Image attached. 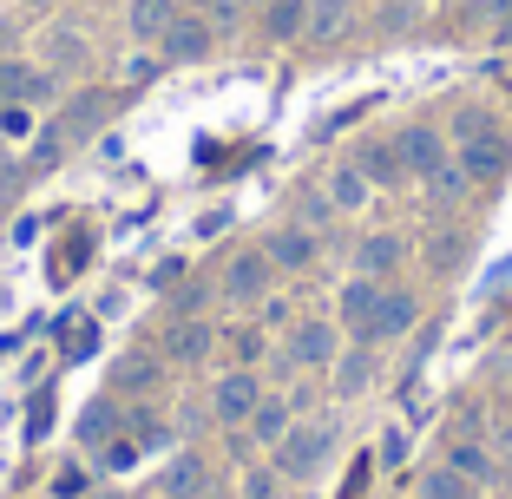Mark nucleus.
Returning a JSON list of instances; mask_svg holds the SVG:
<instances>
[{
    "label": "nucleus",
    "instance_id": "obj_1",
    "mask_svg": "<svg viewBox=\"0 0 512 499\" xmlns=\"http://www.w3.org/2000/svg\"><path fill=\"white\" fill-rule=\"evenodd\" d=\"M453 165L467 171L473 184H499L512 171V138L493 119H460L453 125Z\"/></svg>",
    "mask_w": 512,
    "mask_h": 499
},
{
    "label": "nucleus",
    "instance_id": "obj_2",
    "mask_svg": "<svg viewBox=\"0 0 512 499\" xmlns=\"http://www.w3.org/2000/svg\"><path fill=\"white\" fill-rule=\"evenodd\" d=\"M322 460H329V427L289 421V434L276 440V473H283V480H309Z\"/></svg>",
    "mask_w": 512,
    "mask_h": 499
},
{
    "label": "nucleus",
    "instance_id": "obj_3",
    "mask_svg": "<svg viewBox=\"0 0 512 499\" xmlns=\"http://www.w3.org/2000/svg\"><path fill=\"white\" fill-rule=\"evenodd\" d=\"M217 289H224V303H237V309L263 303V296H270V257H263V250H237V257L224 263V276H217Z\"/></svg>",
    "mask_w": 512,
    "mask_h": 499
},
{
    "label": "nucleus",
    "instance_id": "obj_4",
    "mask_svg": "<svg viewBox=\"0 0 512 499\" xmlns=\"http://www.w3.org/2000/svg\"><path fill=\"white\" fill-rule=\"evenodd\" d=\"M256 401H263V381H256V368H230L224 381L211 388V414L224 427H243L256 414Z\"/></svg>",
    "mask_w": 512,
    "mask_h": 499
},
{
    "label": "nucleus",
    "instance_id": "obj_5",
    "mask_svg": "<svg viewBox=\"0 0 512 499\" xmlns=\"http://www.w3.org/2000/svg\"><path fill=\"white\" fill-rule=\"evenodd\" d=\"M394 152H401V165H407V178L414 184H427L440 165H447V138L434 132V125H407L401 138H394Z\"/></svg>",
    "mask_w": 512,
    "mask_h": 499
},
{
    "label": "nucleus",
    "instance_id": "obj_6",
    "mask_svg": "<svg viewBox=\"0 0 512 499\" xmlns=\"http://www.w3.org/2000/svg\"><path fill=\"white\" fill-rule=\"evenodd\" d=\"M40 99H53V73L46 66L0 60V106H40Z\"/></svg>",
    "mask_w": 512,
    "mask_h": 499
},
{
    "label": "nucleus",
    "instance_id": "obj_7",
    "mask_svg": "<svg viewBox=\"0 0 512 499\" xmlns=\"http://www.w3.org/2000/svg\"><path fill=\"white\" fill-rule=\"evenodd\" d=\"M414 316H421L414 289H381V309H375V322H368V342H394V335H407V329H414Z\"/></svg>",
    "mask_w": 512,
    "mask_h": 499
},
{
    "label": "nucleus",
    "instance_id": "obj_8",
    "mask_svg": "<svg viewBox=\"0 0 512 499\" xmlns=\"http://www.w3.org/2000/svg\"><path fill=\"white\" fill-rule=\"evenodd\" d=\"M401 257H407V237H401V230H375V237L355 243V276H388Z\"/></svg>",
    "mask_w": 512,
    "mask_h": 499
},
{
    "label": "nucleus",
    "instance_id": "obj_9",
    "mask_svg": "<svg viewBox=\"0 0 512 499\" xmlns=\"http://www.w3.org/2000/svg\"><path fill=\"white\" fill-rule=\"evenodd\" d=\"M263 257H270V270H309V263H316V237L296 230V224H283V230H270Z\"/></svg>",
    "mask_w": 512,
    "mask_h": 499
},
{
    "label": "nucleus",
    "instance_id": "obj_10",
    "mask_svg": "<svg viewBox=\"0 0 512 499\" xmlns=\"http://www.w3.org/2000/svg\"><path fill=\"white\" fill-rule=\"evenodd\" d=\"M355 171H362L368 184H381V191H394V184H407V165H401V152H394L388 138H368L362 152H355Z\"/></svg>",
    "mask_w": 512,
    "mask_h": 499
},
{
    "label": "nucleus",
    "instance_id": "obj_11",
    "mask_svg": "<svg viewBox=\"0 0 512 499\" xmlns=\"http://www.w3.org/2000/svg\"><path fill=\"white\" fill-rule=\"evenodd\" d=\"M158 53H165V60H204V53H211V27H204V14H178L171 33L158 40Z\"/></svg>",
    "mask_w": 512,
    "mask_h": 499
},
{
    "label": "nucleus",
    "instance_id": "obj_12",
    "mask_svg": "<svg viewBox=\"0 0 512 499\" xmlns=\"http://www.w3.org/2000/svg\"><path fill=\"white\" fill-rule=\"evenodd\" d=\"M335 362V329L329 322H302L289 335V368H329Z\"/></svg>",
    "mask_w": 512,
    "mask_h": 499
},
{
    "label": "nucleus",
    "instance_id": "obj_13",
    "mask_svg": "<svg viewBox=\"0 0 512 499\" xmlns=\"http://www.w3.org/2000/svg\"><path fill=\"white\" fill-rule=\"evenodd\" d=\"M375 309H381V283H375V276H355V283L342 289V322H348V335H355V342H368Z\"/></svg>",
    "mask_w": 512,
    "mask_h": 499
},
{
    "label": "nucleus",
    "instance_id": "obj_14",
    "mask_svg": "<svg viewBox=\"0 0 512 499\" xmlns=\"http://www.w3.org/2000/svg\"><path fill=\"white\" fill-rule=\"evenodd\" d=\"M211 322H197V316H178L171 322V335H165V362H204L211 355Z\"/></svg>",
    "mask_w": 512,
    "mask_h": 499
},
{
    "label": "nucleus",
    "instance_id": "obj_15",
    "mask_svg": "<svg viewBox=\"0 0 512 499\" xmlns=\"http://www.w3.org/2000/svg\"><path fill=\"white\" fill-rule=\"evenodd\" d=\"M165 493L171 499H204V493H211V467H204L197 454H178L165 467Z\"/></svg>",
    "mask_w": 512,
    "mask_h": 499
},
{
    "label": "nucleus",
    "instance_id": "obj_16",
    "mask_svg": "<svg viewBox=\"0 0 512 499\" xmlns=\"http://www.w3.org/2000/svg\"><path fill=\"white\" fill-rule=\"evenodd\" d=\"M106 119V99H99V92H79V99H66V112L53 125H60L66 132V145H79V138H92V125Z\"/></svg>",
    "mask_w": 512,
    "mask_h": 499
},
{
    "label": "nucleus",
    "instance_id": "obj_17",
    "mask_svg": "<svg viewBox=\"0 0 512 499\" xmlns=\"http://www.w3.org/2000/svg\"><path fill=\"white\" fill-rule=\"evenodd\" d=\"M355 27V0H309V40H342Z\"/></svg>",
    "mask_w": 512,
    "mask_h": 499
},
{
    "label": "nucleus",
    "instance_id": "obj_18",
    "mask_svg": "<svg viewBox=\"0 0 512 499\" xmlns=\"http://www.w3.org/2000/svg\"><path fill=\"white\" fill-rule=\"evenodd\" d=\"M171 20H178V0H132V40H165Z\"/></svg>",
    "mask_w": 512,
    "mask_h": 499
},
{
    "label": "nucleus",
    "instance_id": "obj_19",
    "mask_svg": "<svg viewBox=\"0 0 512 499\" xmlns=\"http://www.w3.org/2000/svg\"><path fill=\"white\" fill-rule=\"evenodd\" d=\"M263 33H270V40L309 33V0H263Z\"/></svg>",
    "mask_w": 512,
    "mask_h": 499
},
{
    "label": "nucleus",
    "instance_id": "obj_20",
    "mask_svg": "<svg viewBox=\"0 0 512 499\" xmlns=\"http://www.w3.org/2000/svg\"><path fill=\"white\" fill-rule=\"evenodd\" d=\"M79 66H86V40L73 27H53L46 33V73L60 79V73H79Z\"/></svg>",
    "mask_w": 512,
    "mask_h": 499
},
{
    "label": "nucleus",
    "instance_id": "obj_21",
    "mask_svg": "<svg viewBox=\"0 0 512 499\" xmlns=\"http://www.w3.org/2000/svg\"><path fill=\"white\" fill-rule=\"evenodd\" d=\"M250 434H256V447H276V440L289 434V401L263 394V401H256V414H250Z\"/></svg>",
    "mask_w": 512,
    "mask_h": 499
},
{
    "label": "nucleus",
    "instance_id": "obj_22",
    "mask_svg": "<svg viewBox=\"0 0 512 499\" xmlns=\"http://www.w3.org/2000/svg\"><path fill=\"white\" fill-rule=\"evenodd\" d=\"M447 467H453V473H467L473 486H480V480H493V454H486L480 440H467V434L453 440V454H447Z\"/></svg>",
    "mask_w": 512,
    "mask_h": 499
},
{
    "label": "nucleus",
    "instance_id": "obj_23",
    "mask_svg": "<svg viewBox=\"0 0 512 499\" xmlns=\"http://www.w3.org/2000/svg\"><path fill=\"white\" fill-rule=\"evenodd\" d=\"M362 197H368V178L355 165H342L329 178V204H335V211H362Z\"/></svg>",
    "mask_w": 512,
    "mask_h": 499
},
{
    "label": "nucleus",
    "instance_id": "obj_24",
    "mask_svg": "<svg viewBox=\"0 0 512 499\" xmlns=\"http://www.w3.org/2000/svg\"><path fill=\"white\" fill-rule=\"evenodd\" d=\"M421 499H473V480L453 467H434V473H421Z\"/></svg>",
    "mask_w": 512,
    "mask_h": 499
},
{
    "label": "nucleus",
    "instance_id": "obj_25",
    "mask_svg": "<svg viewBox=\"0 0 512 499\" xmlns=\"http://www.w3.org/2000/svg\"><path fill=\"white\" fill-rule=\"evenodd\" d=\"M362 388H368V348L335 355V394H362Z\"/></svg>",
    "mask_w": 512,
    "mask_h": 499
},
{
    "label": "nucleus",
    "instance_id": "obj_26",
    "mask_svg": "<svg viewBox=\"0 0 512 499\" xmlns=\"http://www.w3.org/2000/svg\"><path fill=\"white\" fill-rule=\"evenodd\" d=\"M151 381H158V362H151V355H125V362L112 368V388H119V394L151 388Z\"/></svg>",
    "mask_w": 512,
    "mask_h": 499
},
{
    "label": "nucleus",
    "instance_id": "obj_27",
    "mask_svg": "<svg viewBox=\"0 0 512 499\" xmlns=\"http://www.w3.org/2000/svg\"><path fill=\"white\" fill-rule=\"evenodd\" d=\"M79 434H86L92 447H99V440H112V434H119V401H92L86 421H79Z\"/></svg>",
    "mask_w": 512,
    "mask_h": 499
},
{
    "label": "nucleus",
    "instance_id": "obj_28",
    "mask_svg": "<svg viewBox=\"0 0 512 499\" xmlns=\"http://www.w3.org/2000/svg\"><path fill=\"white\" fill-rule=\"evenodd\" d=\"M467 184H473V178H467V171H460V165H440L434 178H427V191H434V197H460V191H467Z\"/></svg>",
    "mask_w": 512,
    "mask_h": 499
},
{
    "label": "nucleus",
    "instance_id": "obj_29",
    "mask_svg": "<svg viewBox=\"0 0 512 499\" xmlns=\"http://www.w3.org/2000/svg\"><path fill=\"white\" fill-rule=\"evenodd\" d=\"M0 138H33V106H0Z\"/></svg>",
    "mask_w": 512,
    "mask_h": 499
},
{
    "label": "nucleus",
    "instance_id": "obj_30",
    "mask_svg": "<svg viewBox=\"0 0 512 499\" xmlns=\"http://www.w3.org/2000/svg\"><path fill=\"white\" fill-rule=\"evenodd\" d=\"M427 263H434V270H453V263H460V237H453V230H440V237L427 243Z\"/></svg>",
    "mask_w": 512,
    "mask_h": 499
},
{
    "label": "nucleus",
    "instance_id": "obj_31",
    "mask_svg": "<svg viewBox=\"0 0 512 499\" xmlns=\"http://www.w3.org/2000/svg\"><path fill=\"white\" fill-rule=\"evenodd\" d=\"M132 460H138V440H125V434H112V440H106V467H112V473H119V467H132Z\"/></svg>",
    "mask_w": 512,
    "mask_h": 499
},
{
    "label": "nucleus",
    "instance_id": "obj_32",
    "mask_svg": "<svg viewBox=\"0 0 512 499\" xmlns=\"http://www.w3.org/2000/svg\"><path fill=\"white\" fill-rule=\"evenodd\" d=\"M243 499H276V473H250V480H243Z\"/></svg>",
    "mask_w": 512,
    "mask_h": 499
},
{
    "label": "nucleus",
    "instance_id": "obj_33",
    "mask_svg": "<svg viewBox=\"0 0 512 499\" xmlns=\"http://www.w3.org/2000/svg\"><path fill=\"white\" fill-rule=\"evenodd\" d=\"M46 427H53V401H33V421H27V434H33V440H40V434H46Z\"/></svg>",
    "mask_w": 512,
    "mask_h": 499
},
{
    "label": "nucleus",
    "instance_id": "obj_34",
    "mask_svg": "<svg viewBox=\"0 0 512 499\" xmlns=\"http://www.w3.org/2000/svg\"><path fill=\"white\" fill-rule=\"evenodd\" d=\"M178 276H184V263H178V257H165L158 270H151V283H178Z\"/></svg>",
    "mask_w": 512,
    "mask_h": 499
},
{
    "label": "nucleus",
    "instance_id": "obj_35",
    "mask_svg": "<svg viewBox=\"0 0 512 499\" xmlns=\"http://www.w3.org/2000/svg\"><path fill=\"white\" fill-rule=\"evenodd\" d=\"M414 7H427V0H388V20H394V27H401V20L414 14Z\"/></svg>",
    "mask_w": 512,
    "mask_h": 499
},
{
    "label": "nucleus",
    "instance_id": "obj_36",
    "mask_svg": "<svg viewBox=\"0 0 512 499\" xmlns=\"http://www.w3.org/2000/svg\"><path fill=\"white\" fill-rule=\"evenodd\" d=\"M27 7H53V0H27Z\"/></svg>",
    "mask_w": 512,
    "mask_h": 499
},
{
    "label": "nucleus",
    "instance_id": "obj_37",
    "mask_svg": "<svg viewBox=\"0 0 512 499\" xmlns=\"http://www.w3.org/2000/svg\"><path fill=\"white\" fill-rule=\"evenodd\" d=\"M243 7H263V0H243Z\"/></svg>",
    "mask_w": 512,
    "mask_h": 499
}]
</instances>
